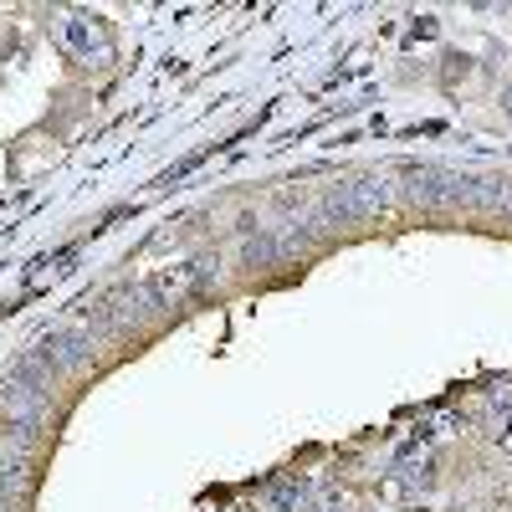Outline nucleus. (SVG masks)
I'll use <instances>...</instances> for the list:
<instances>
[{
  "label": "nucleus",
  "mask_w": 512,
  "mask_h": 512,
  "mask_svg": "<svg viewBox=\"0 0 512 512\" xmlns=\"http://www.w3.org/2000/svg\"><path fill=\"white\" fill-rule=\"evenodd\" d=\"M93 359V333H72V328H62V333H47L36 344V354H31V364L41 369V374H67V369H82Z\"/></svg>",
  "instance_id": "nucleus-4"
},
{
  "label": "nucleus",
  "mask_w": 512,
  "mask_h": 512,
  "mask_svg": "<svg viewBox=\"0 0 512 512\" xmlns=\"http://www.w3.org/2000/svg\"><path fill=\"white\" fill-rule=\"evenodd\" d=\"M277 251H282V246H277L272 236H256V241H246V262H251V267H267Z\"/></svg>",
  "instance_id": "nucleus-6"
},
{
  "label": "nucleus",
  "mask_w": 512,
  "mask_h": 512,
  "mask_svg": "<svg viewBox=\"0 0 512 512\" xmlns=\"http://www.w3.org/2000/svg\"><path fill=\"white\" fill-rule=\"evenodd\" d=\"M390 205V185L384 180H349V185H338L318 200L313 216L323 226H349V221H364V216H379V210Z\"/></svg>",
  "instance_id": "nucleus-1"
},
{
  "label": "nucleus",
  "mask_w": 512,
  "mask_h": 512,
  "mask_svg": "<svg viewBox=\"0 0 512 512\" xmlns=\"http://www.w3.org/2000/svg\"><path fill=\"white\" fill-rule=\"evenodd\" d=\"M410 195L431 200V205H456V200H507V190L487 185V180H466L456 169H415L410 175Z\"/></svg>",
  "instance_id": "nucleus-3"
},
{
  "label": "nucleus",
  "mask_w": 512,
  "mask_h": 512,
  "mask_svg": "<svg viewBox=\"0 0 512 512\" xmlns=\"http://www.w3.org/2000/svg\"><path fill=\"white\" fill-rule=\"evenodd\" d=\"M0 400H6V415L21 436H31L41 425V410H47V374H41L31 359H21L6 379V390H0Z\"/></svg>",
  "instance_id": "nucleus-2"
},
{
  "label": "nucleus",
  "mask_w": 512,
  "mask_h": 512,
  "mask_svg": "<svg viewBox=\"0 0 512 512\" xmlns=\"http://www.w3.org/2000/svg\"><path fill=\"white\" fill-rule=\"evenodd\" d=\"M62 36L72 41L77 52H88V57H93V52H108L103 31H98V26H88V16H67V21H62Z\"/></svg>",
  "instance_id": "nucleus-5"
}]
</instances>
